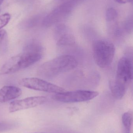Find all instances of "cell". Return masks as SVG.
Masks as SVG:
<instances>
[{
	"mask_svg": "<svg viewBox=\"0 0 133 133\" xmlns=\"http://www.w3.org/2000/svg\"><path fill=\"white\" fill-rule=\"evenodd\" d=\"M132 57L127 54L119 60L115 78L110 83L112 94L116 99H121L124 97L132 80Z\"/></svg>",
	"mask_w": 133,
	"mask_h": 133,
	"instance_id": "obj_1",
	"label": "cell"
},
{
	"mask_svg": "<svg viewBox=\"0 0 133 133\" xmlns=\"http://www.w3.org/2000/svg\"><path fill=\"white\" fill-rule=\"evenodd\" d=\"M78 62L73 56L68 55H60L45 62L37 69V74L46 79H52L75 69Z\"/></svg>",
	"mask_w": 133,
	"mask_h": 133,
	"instance_id": "obj_2",
	"label": "cell"
},
{
	"mask_svg": "<svg viewBox=\"0 0 133 133\" xmlns=\"http://www.w3.org/2000/svg\"><path fill=\"white\" fill-rule=\"evenodd\" d=\"M43 55L23 52L12 56L3 65L0 69L1 75L11 74L31 66L42 58Z\"/></svg>",
	"mask_w": 133,
	"mask_h": 133,
	"instance_id": "obj_3",
	"label": "cell"
},
{
	"mask_svg": "<svg viewBox=\"0 0 133 133\" xmlns=\"http://www.w3.org/2000/svg\"><path fill=\"white\" fill-rule=\"evenodd\" d=\"M93 56L95 63L102 68L110 66L113 61L115 47L113 43L105 39H98L93 42Z\"/></svg>",
	"mask_w": 133,
	"mask_h": 133,
	"instance_id": "obj_4",
	"label": "cell"
},
{
	"mask_svg": "<svg viewBox=\"0 0 133 133\" xmlns=\"http://www.w3.org/2000/svg\"><path fill=\"white\" fill-rule=\"evenodd\" d=\"M19 84L24 87L39 91L55 94L65 91L61 87L37 77L23 78L19 81Z\"/></svg>",
	"mask_w": 133,
	"mask_h": 133,
	"instance_id": "obj_5",
	"label": "cell"
},
{
	"mask_svg": "<svg viewBox=\"0 0 133 133\" xmlns=\"http://www.w3.org/2000/svg\"><path fill=\"white\" fill-rule=\"evenodd\" d=\"M99 94L97 91L76 90L56 94L53 96L55 101L64 103H76L87 101L96 97Z\"/></svg>",
	"mask_w": 133,
	"mask_h": 133,
	"instance_id": "obj_6",
	"label": "cell"
},
{
	"mask_svg": "<svg viewBox=\"0 0 133 133\" xmlns=\"http://www.w3.org/2000/svg\"><path fill=\"white\" fill-rule=\"evenodd\" d=\"M46 101L47 98L44 96H34L16 100L10 103L9 111L10 112H13L34 108L43 104Z\"/></svg>",
	"mask_w": 133,
	"mask_h": 133,
	"instance_id": "obj_7",
	"label": "cell"
},
{
	"mask_svg": "<svg viewBox=\"0 0 133 133\" xmlns=\"http://www.w3.org/2000/svg\"><path fill=\"white\" fill-rule=\"evenodd\" d=\"M22 94L19 88L5 86L0 89V103H4L18 97Z\"/></svg>",
	"mask_w": 133,
	"mask_h": 133,
	"instance_id": "obj_8",
	"label": "cell"
},
{
	"mask_svg": "<svg viewBox=\"0 0 133 133\" xmlns=\"http://www.w3.org/2000/svg\"><path fill=\"white\" fill-rule=\"evenodd\" d=\"M57 45L58 46H69L74 45L75 43V40L74 36L68 33L60 32L57 36Z\"/></svg>",
	"mask_w": 133,
	"mask_h": 133,
	"instance_id": "obj_9",
	"label": "cell"
},
{
	"mask_svg": "<svg viewBox=\"0 0 133 133\" xmlns=\"http://www.w3.org/2000/svg\"><path fill=\"white\" fill-rule=\"evenodd\" d=\"M23 52L43 55L44 48L42 45L39 42L32 41L27 43L25 46L23 48Z\"/></svg>",
	"mask_w": 133,
	"mask_h": 133,
	"instance_id": "obj_10",
	"label": "cell"
},
{
	"mask_svg": "<svg viewBox=\"0 0 133 133\" xmlns=\"http://www.w3.org/2000/svg\"><path fill=\"white\" fill-rule=\"evenodd\" d=\"M9 40L8 33L4 29L0 30V56H2L8 51Z\"/></svg>",
	"mask_w": 133,
	"mask_h": 133,
	"instance_id": "obj_11",
	"label": "cell"
},
{
	"mask_svg": "<svg viewBox=\"0 0 133 133\" xmlns=\"http://www.w3.org/2000/svg\"><path fill=\"white\" fill-rule=\"evenodd\" d=\"M117 15L118 13L115 9L112 8H109L106 11V20L108 22H112L117 18Z\"/></svg>",
	"mask_w": 133,
	"mask_h": 133,
	"instance_id": "obj_12",
	"label": "cell"
},
{
	"mask_svg": "<svg viewBox=\"0 0 133 133\" xmlns=\"http://www.w3.org/2000/svg\"><path fill=\"white\" fill-rule=\"evenodd\" d=\"M11 18V15L8 13H5L0 15V30L9 23Z\"/></svg>",
	"mask_w": 133,
	"mask_h": 133,
	"instance_id": "obj_13",
	"label": "cell"
},
{
	"mask_svg": "<svg viewBox=\"0 0 133 133\" xmlns=\"http://www.w3.org/2000/svg\"><path fill=\"white\" fill-rule=\"evenodd\" d=\"M124 133H131V127L132 126H124Z\"/></svg>",
	"mask_w": 133,
	"mask_h": 133,
	"instance_id": "obj_14",
	"label": "cell"
},
{
	"mask_svg": "<svg viewBox=\"0 0 133 133\" xmlns=\"http://www.w3.org/2000/svg\"><path fill=\"white\" fill-rule=\"evenodd\" d=\"M131 0H115L116 1L120 4H125L130 2Z\"/></svg>",
	"mask_w": 133,
	"mask_h": 133,
	"instance_id": "obj_15",
	"label": "cell"
},
{
	"mask_svg": "<svg viewBox=\"0 0 133 133\" xmlns=\"http://www.w3.org/2000/svg\"><path fill=\"white\" fill-rule=\"evenodd\" d=\"M4 0H0V5L2 4V2H4Z\"/></svg>",
	"mask_w": 133,
	"mask_h": 133,
	"instance_id": "obj_16",
	"label": "cell"
},
{
	"mask_svg": "<svg viewBox=\"0 0 133 133\" xmlns=\"http://www.w3.org/2000/svg\"><path fill=\"white\" fill-rule=\"evenodd\" d=\"M1 9H0V12H1Z\"/></svg>",
	"mask_w": 133,
	"mask_h": 133,
	"instance_id": "obj_17",
	"label": "cell"
},
{
	"mask_svg": "<svg viewBox=\"0 0 133 133\" xmlns=\"http://www.w3.org/2000/svg\"></svg>",
	"mask_w": 133,
	"mask_h": 133,
	"instance_id": "obj_18",
	"label": "cell"
}]
</instances>
